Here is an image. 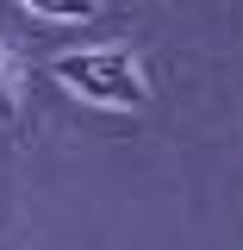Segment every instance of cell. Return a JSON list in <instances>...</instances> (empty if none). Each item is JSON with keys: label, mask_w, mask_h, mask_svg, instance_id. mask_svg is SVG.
<instances>
[{"label": "cell", "mask_w": 243, "mask_h": 250, "mask_svg": "<svg viewBox=\"0 0 243 250\" xmlns=\"http://www.w3.org/2000/svg\"><path fill=\"white\" fill-rule=\"evenodd\" d=\"M25 13H37V19H62V25H75V19H93L100 13V0H19Z\"/></svg>", "instance_id": "7a4b0ae2"}, {"label": "cell", "mask_w": 243, "mask_h": 250, "mask_svg": "<svg viewBox=\"0 0 243 250\" xmlns=\"http://www.w3.org/2000/svg\"><path fill=\"white\" fill-rule=\"evenodd\" d=\"M0 131H19V75L0 57Z\"/></svg>", "instance_id": "3957f363"}, {"label": "cell", "mask_w": 243, "mask_h": 250, "mask_svg": "<svg viewBox=\"0 0 243 250\" xmlns=\"http://www.w3.org/2000/svg\"><path fill=\"white\" fill-rule=\"evenodd\" d=\"M50 75L62 88H75L81 100L106 106V113H144L150 106V82H144V62L125 44H93V50H62L50 57Z\"/></svg>", "instance_id": "6da1fadb"}]
</instances>
